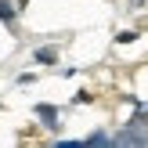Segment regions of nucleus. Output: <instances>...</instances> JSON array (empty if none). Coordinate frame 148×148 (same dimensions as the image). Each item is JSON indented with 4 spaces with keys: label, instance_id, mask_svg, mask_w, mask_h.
I'll return each mask as SVG.
<instances>
[{
    "label": "nucleus",
    "instance_id": "39448f33",
    "mask_svg": "<svg viewBox=\"0 0 148 148\" xmlns=\"http://www.w3.org/2000/svg\"><path fill=\"white\" fill-rule=\"evenodd\" d=\"M83 145H112V137H108L105 130H94L90 137H83Z\"/></svg>",
    "mask_w": 148,
    "mask_h": 148
},
{
    "label": "nucleus",
    "instance_id": "20e7f679",
    "mask_svg": "<svg viewBox=\"0 0 148 148\" xmlns=\"http://www.w3.org/2000/svg\"><path fill=\"white\" fill-rule=\"evenodd\" d=\"M14 14H18V7H11V0H0V22L4 25H14Z\"/></svg>",
    "mask_w": 148,
    "mask_h": 148
},
{
    "label": "nucleus",
    "instance_id": "f257e3e1",
    "mask_svg": "<svg viewBox=\"0 0 148 148\" xmlns=\"http://www.w3.org/2000/svg\"><path fill=\"white\" fill-rule=\"evenodd\" d=\"M112 145H123V148H127V145H148V123L141 119V116H137V119H130L127 127L112 137Z\"/></svg>",
    "mask_w": 148,
    "mask_h": 148
},
{
    "label": "nucleus",
    "instance_id": "423d86ee",
    "mask_svg": "<svg viewBox=\"0 0 148 148\" xmlns=\"http://www.w3.org/2000/svg\"><path fill=\"white\" fill-rule=\"evenodd\" d=\"M130 40H137V33H134V29H127V33H119V43H130Z\"/></svg>",
    "mask_w": 148,
    "mask_h": 148
},
{
    "label": "nucleus",
    "instance_id": "7ed1b4c3",
    "mask_svg": "<svg viewBox=\"0 0 148 148\" xmlns=\"http://www.w3.org/2000/svg\"><path fill=\"white\" fill-rule=\"evenodd\" d=\"M33 62L36 65H54L58 62V47H36L33 51Z\"/></svg>",
    "mask_w": 148,
    "mask_h": 148
},
{
    "label": "nucleus",
    "instance_id": "f03ea898",
    "mask_svg": "<svg viewBox=\"0 0 148 148\" xmlns=\"http://www.w3.org/2000/svg\"><path fill=\"white\" fill-rule=\"evenodd\" d=\"M36 116L43 119L47 130H58V108H54V105H36Z\"/></svg>",
    "mask_w": 148,
    "mask_h": 148
}]
</instances>
